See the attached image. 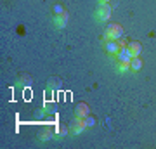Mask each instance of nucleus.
Masks as SVG:
<instances>
[{
	"label": "nucleus",
	"instance_id": "423d86ee",
	"mask_svg": "<svg viewBox=\"0 0 156 149\" xmlns=\"http://www.w3.org/2000/svg\"><path fill=\"white\" fill-rule=\"evenodd\" d=\"M128 52H130V55L132 57H139L140 52H142V45L139 44V42H130V44L127 45Z\"/></svg>",
	"mask_w": 156,
	"mask_h": 149
},
{
	"label": "nucleus",
	"instance_id": "7ed1b4c3",
	"mask_svg": "<svg viewBox=\"0 0 156 149\" xmlns=\"http://www.w3.org/2000/svg\"><path fill=\"white\" fill-rule=\"evenodd\" d=\"M85 128H87L85 120H83V118H80V116H75V120L69 123V132H71V133H82Z\"/></svg>",
	"mask_w": 156,
	"mask_h": 149
},
{
	"label": "nucleus",
	"instance_id": "1a4fd4ad",
	"mask_svg": "<svg viewBox=\"0 0 156 149\" xmlns=\"http://www.w3.org/2000/svg\"><path fill=\"white\" fill-rule=\"evenodd\" d=\"M116 57H118V61H130V59H132V55H130L127 47H122L120 52L116 54Z\"/></svg>",
	"mask_w": 156,
	"mask_h": 149
},
{
	"label": "nucleus",
	"instance_id": "4468645a",
	"mask_svg": "<svg viewBox=\"0 0 156 149\" xmlns=\"http://www.w3.org/2000/svg\"><path fill=\"white\" fill-rule=\"evenodd\" d=\"M54 12H56V14H62V12H64L61 4H56V5H54Z\"/></svg>",
	"mask_w": 156,
	"mask_h": 149
},
{
	"label": "nucleus",
	"instance_id": "f8f14e48",
	"mask_svg": "<svg viewBox=\"0 0 156 149\" xmlns=\"http://www.w3.org/2000/svg\"><path fill=\"white\" fill-rule=\"evenodd\" d=\"M130 69V61H120L118 62V71L120 73H125Z\"/></svg>",
	"mask_w": 156,
	"mask_h": 149
},
{
	"label": "nucleus",
	"instance_id": "39448f33",
	"mask_svg": "<svg viewBox=\"0 0 156 149\" xmlns=\"http://www.w3.org/2000/svg\"><path fill=\"white\" fill-rule=\"evenodd\" d=\"M106 52L108 54H111V55H116L118 52H120V44H118V40H109V42H106Z\"/></svg>",
	"mask_w": 156,
	"mask_h": 149
},
{
	"label": "nucleus",
	"instance_id": "f257e3e1",
	"mask_svg": "<svg viewBox=\"0 0 156 149\" xmlns=\"http://www.w3.org/2000/svg\"><path fill=\"white\" fill-rule=\"evenodd\" d=\"M122 37H123V28H122V24H118V23H115V24H108L106 30H104V35H102L104 42H109V40H120Z\"/></svg>",
	"mask_w": 156,
	"mask_h": 149
},
{
	"label": "nucleus",
	"instance_id": "0eeeda50",
	"mask_svg": "<svg viewBox=\"0 0 156 149\" xmlns=\"http://www.w3.org/2000/svg\"><path fill=\"white\" fill-rule=\"evenodd\" d=\"M68 19H69V14L64 11L62 14H56V19H54V23H56V26H57V28H66Z\"/></svg>",
	"mask_w": 156,
	"mask_h": 149
},
{
	"label": "nucleus",
	"instance_id": "20e7f679",
	"mask_svg": "<svg viewBox=\"0 0 156 149\" xmlns=\"http://www.w3.org/2000/svg\"><path fill=\"white\" fill-rule=\"evenodd\" d=\"M87 115H90V108L87 102H78L76 108H75V116H80V118H85Z\"/></svg>",
	"mask_w": 156,
	"mask_h": 149
},
{
	"label": "nucleus",
	"instance_id": "f03ea898",
	"mask_svg": "<svg viewBox=\"0 0 156 149\" xmlns=\"http://www.w3.org/2000/svg\"><path fill=\"white\" fill-rule=\"evenodd\" d=\"M111 11H113V7H111V4H99V9H97V21H108L109 17H111Z\"/></svg>",
	"mask_w": 156,
	"mask_h": 149
},
{
	"label": "nucleus",
	"instance_id": "2eb2a0df",
	"mask_svg": "<svg viewBox=\"0 0 156 149\" xmlns=\"http://www.w3.org/2000/svg\"><path fill=\"white\" fill-rule=\"evenodd\" d=\"M99 4H109V0H99Z\"/></svg>",
	"mask_w": 156,
	"mask_h": 149
},
{
	"label": "nucleus",
	"instance_id": "6e6552de",
	"mask_svg": "<svg viewBox=\"0 0 156 149\" xmlns=\"http://www.w3.org/2000/svg\"><path fill=\"white\" fill-rule=\"evenodd\" d=\"M54 128H50V127H45V128H42L40 130V133H38V137H40V140H50L52 139V135H54Z\"/></svg>",
	"mask_w": 156,
	"mask_h": 149
},
{
	"label": "nucleus",
	"instance_id": "9d476101",
	"mask_svg": "<svg viewBox=\"0 0 156 149\" xmlns=\"http://www.w3.org/2000/svg\"><path fill=\"white\" fill-rule=\"evenodd\" d=\"M140 68H142V59L140 57H132L130 59V69L132 71H139Z\"/></svg>",
	"mask_w": 156,
	"mask_h": 149
},
{
	"label": "nucleus",
	"instance_id": "9b49d317",
	"mask_svg": "<svg viewBox=\"0 0 156 149\" xmlns=\"http://www.w3.org/2000/svg\"><path fill=\"white\" fill-rule=\"evenodd\" d=\"M56 133L59 135V137H66L68 133H69V130H68L66 125H61V123H59V125L56 127Z\"/></svg>",
	"mask_w": 156,
	"mask_h": 149
},
{
	"label": "nucleus",
	"instance_id": "ddd939ff",
	"mask_svg": "<svg viewBox=\"0 0 156 149\" xmlns=\"http://www.w3.org/2000/svg\"><path fill=\"white\" fill-rule=\"evenodd\" d=\"M83 120H85V125H87V127H94V125H95V118H94V116L87 115Z\"/></svg>",
	"mask_w": 156,
	"mask_h": 149
}]
</instances>
